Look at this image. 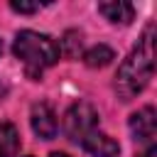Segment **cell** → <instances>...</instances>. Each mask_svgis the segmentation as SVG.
<instances>
[{
	"label": "cell",
	"instance_id": "1",
	"mask_svg": "<svg viewBox=\"0 0 157 157\" xmlns=\"http://www.w3.org/2000/svg\"><path fill=\"white\" fill-rule=\"evenodd\" d=\"M152 71H155V27L150 25L140 37L137 47L128 54V59L118 69V78H115L118 96L123 101H130L137 93H142V88L152 78Z\"/></svg>",
	"mask_w": 157,
	"mask_h": 157
},
{
	"label": "cell",
	"instance_id": "2",
	"mask_svg": "<svg viewBox=\"0 0 157 157\" xmlns=\"http://www.w3.org/2000/svg\"><path fill=\"white\" fill-rule=\"evenodd\" d=\"M12 52L22 61V66H25V71H27L29 78H39L42 71L49 69V66H54L59 61V56H61L59 44L49 34L32 32V29L17 32L15 44H12Z\"/></svg>",
	"mask_w": 157,
	"mask_h": 157
},
{
	"label": "cell",
	"instance_id": "3",
	"mask_svg": "<svg viewBox=\"0 0 157 157\" xmlns=\"http://www.w3.org/2000/svg\"><path fill=\"white\" fill-rule=\"evenodd\" d=\"M61 128H64V135H66L71 142H78V145H81L93 130H98V110H96L91 103L78 101V103H74V105L64 113Z\"/></svg>",
	"mask_w": 157,
	"mask_h": 157
},
{
	"label": "cell",
	"instance_id": "4",
	"mask_svg": "<svg viewBox=\"0 0 157 157\" xmlns=\"http://www.w3.org/2000/svg\"><path fill=\"white\" fill-rule=\"evenodd\" d=\"M29 123H32V130L42 140L56 137L59 120H56V113H54V108L49 103H34L32 105V113H29Z\"/></svg>",
	"mask_w": 157,
	"mask_h": 157
},
{
	"label": "cell",
	"instance_id": "5",
	"mask_svg": "<svg viewBox=\"0 0 157 157\" xmlns=\"http://www.w3.org/2000/svg\"><path fill=\"white\" fill-rule=\"evenodd\" d=\"M155 130H157V120H155V108L152 105H145L142 110L130 115V132H132V137L137 142L152 145Z\"/></svg>",
	"mask_w": 157,
	"mask_h": 157
},
{
	"label": "cell",
	"instance_id": "6",
	"mask_svg": "<svg viewBox=\"0 0 157 157\" xmlns=\"http://www.w3.org/2000/svg\"><path fill=\"white\" fill-rule=\"evenodd\" d=\"M81 147H83L91 157H118V152H120V145H118L110 135H105V132H101V130H93V132L81 142Z\"/></svg>",
	"mask_w": 157,
	"mask_h": 157
},
{
	"label": "cell",
	"instance_id": "7",
	"mask_svg": "<svg viewBox=\"0 0 157 157\" xmlns=\"http://www.w3.org/2000/svg\"><path fill=\"white\" fill-rule=\"evenodd\" d=\"M98 12H101L105 20L115 22V25H128V22H132V17H135V7H132L130 2H123V0L101 2V5H98Z\"/></svg>",
	"mask_w": 157,
	"mask_h": 157
},
{
	"label": "cell",
	"instance_id": "8",
	"mask_svg": "<svg viewBox=\"0 0 157 157\" xmlns=\"http://www.w3.org/2000/svg\"><path fill=\"white\" fill-rule=\"evenodd\" d=\"M20 150V132L12 123H0V157H15Z\"/></svg>",
	"mask_w": 157,
	"mask_h": 157
},
{
	"label": "cell",
	"instance_id": "9",
	"mask_svg": "<svg viewBox=\"0 0 157 157\" xmlns=\"http://www.w3.org/2000/svg\"><path fill=\"white\" fill-rule=\"evenodd\" d=\"M113 59H115V52H113L108 44H96V47H91V49L83 54V61H86L88 69H103V66H108Z\"/></svg>",
	"mask_w": 157,
	"mask_h": 157
},
{
	"label": "cell",
	"instance_id": "10",
	"mask_svg": "<svg viewBox=\"0 0 157 157\" xmlns=\"http://www.w3.org/2000/svg\"><path fill=\"white\" fill-rule=\"evenodd\" d=\"M81 32H76V29H69L66 34H64V39H61V47H59V52H64L66 56H78V52H81Z\"/></svg>",
	"mask_w": 157,
	"mask_h": 157
},
{
	"label": "cell",
	"instance_id": "11",
	"mask_svg": "<svg viewBox=\"0 0 157 157\" xmlns=\"http://www.w3.org/2000/svg\"><path fill=\"white\" fill-rule=\"evenodd\" d=\"M10 7H12L15 12H25V15H29V12H37V10H39V5H37V2H32V5H29V2H17V0H12V2H10Z\"/></svg>",
	"mask_w": 157,
	"mask_h": 157
},
{
	"label": "cell",
	"instance_id": "12",
	"mask_svg": "<svg viewBox=\"0 0 157 157\" xmlns=\"http://www.w3.org/2000/svg\"><path fill=\"white\" fill-rule=\"evenodd\" d=\"M137 157H155V145H147V150H145V152H140Z\"/></svg>",
	"mask_w": 157,
	"mask_h": 157
},
{
	"label": "cell",
	"instance_id": "13",
	"mask_svg": "<svg viewBox=\"0 0 157 157\" xmlns=\"http://www.w3.org/2000/svg\"><path fill=\"white\" fill-rule=\"evenodd\" d=\"M49 157H69V155H66V152H52Z\"/></svg>",
	"mask_w": 157,
	"mask_h": 157
},
{
	"label": "cell",
	"instance_id": "14",
	"mask_svg": "<svg viewBox=\"0 0 157 157\" xmlns=\"http://www.w3.org/2000/svg\"><path fill=\"white\" fill-rule=\"evenodd\" d=\"M5 91H7V88H5V86H2V83H0V98H2V96H5Z\"/></svg>",
	"mask_w": 157,
	"mask_h": 157
},
{
	"label": "cell",
	"instance_id": "15",
	"mask_svg": "<svg viewBox=\"0 0 157 157\" xmlns=\"http://www.w3.org/2000/svg\"><path fill=\"white\" fill-rule=\"evenodd\" d=\"M0 54H2V42H0Z\"/></svg>",
	"mask_w": 157,
	"mask_h": 157
},
{
	"label": "cell",
	"instance_id": "16",
	"mask_svg": "<svg viewBox=\"0 0 157 157\" xmlns=\"http://www.w3.org/2000/svg\"><path fill=\"white\" fill-rule=\"evenodd\" d=\"M22 157H29V155H22Z\"/></svg>",
	"mask_w": 157,
	"mask_h": 157
}]
</instances>
